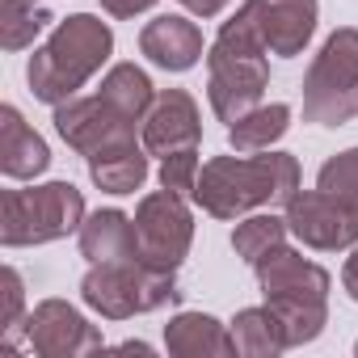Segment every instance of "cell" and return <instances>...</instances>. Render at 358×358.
Masks as SVG:
<instances>
[{
	"label": "cell",
	"mask_w": 358,
	"mask_h": 358,
	"mask_svg": "<svg viewBox=\"0 0 358 358\" xmlns=\"http://www.w3.org/2000/svg\"><path fill=\"white\" fill-rule=\"evenodd\" d=\"M287 215L278 220V215H249L245 224H236V232H232V249H236V257H245L249 266H257L270 249H278L282 241H287Z\"/></svg>",
	"instance_id": "cell-23"
},
{
	"label": "cell",
	"mask_w": 358,
	"mask_h": 358,
	"mask_svg": "<svg viewBox=\"0 0 358 358\" xmlns=\"http://www.w3.org/2000/svg\"><path fill=\"white\" fill-rule=\"evenodd\" d=\"M26 341L38 358H80L106 350L101 329H93L72 303L64 299H43L26 316Z\"/></svg>",
	"instance_id": "cell-10"
},
{
	"label": "cell",
	"mask_w": 358,
	"mask_h": 358,
	"mask_svg": "<svg viewBox=\"0 0 358 358\" xmlns=\"http://www.w3.org/2000/svg\"><path fill=\"white\" fill-rule=\"evenodd\" d=\"M0 287H5V308H0V354H13V345L26 337V282L13 266H5L0 274Z\"/></svg>",
	"instance_id": "cell-25"
},
{
	"label": "cell",
	"mask_w": 358,
	"mask_h": 358,
	"mask_svg": "<svg viewBox=\"0 0 358 358\" xmlns=\"http://www.w3.org/2000/svg\"><path fill=\"white\" fill-rule=\"evenodd\" d=\"M156 0H101V9L110 17H135V13H148Z\"/></svg>",
	"instance_id": "cell-28"
},
{
	"label": "cell",
	"mask_w": 358,
	"mask_h": 358,
	"mask_svg": "<svg viewBox=\"0 0 358 358\" xmlns=\"http://www.w3.org/2000/svg\"><path fill=\"white\" fill-rule=\"evenodd\" d=\"M199 148H182V152H173L160 160V186L173 190V194H182V199H194L199 190Z\"/></svg>",
	"instance_id": "cell-27"
},
{
	"label": "cell",
	"mask_w": 358,
	"mask_h": 358,
	"mask_svg": "<svg viewBox=\"0 0 358 358\" xmlns=\"http://www.w3.org/2000/svg\"><path fill=\"white\" fill-rule=\"evenodd\" d=\"M316 190L337 194V199H345V203L358 207V148L337 152V156H329V160L320 164V173H316Z\"/></svg>",
	"instance_id": "cell-26"
},
{
	"label": "cell",
	"mask_w": 358,
	"mask_h": 358,
	"mask_svg": "<svg viewBox=\"0 0 358 358\" xmlns=\"http://www.w3.org/2000/svg\"><path fill=\"white\" fill-rule=\"evenodd\" d=\"M287 127H291V106H282V101H274V106H253L245 118H236V122L228 127V143H232L236 152H262V148H270L274 139H282Z\"/></svg>",
	"instance_id": "cell-20"
},
{
	"label": "cell",
	"mask_w": 358,
	"mask_h": 358,
	"mask_svg": "<svg viewBox=\"0 0 358 358\" xmlns=\"http://www.w3.org/2000/svg\"><path fill=\"white\" fill-rule=\"evenodd\" d=\"M203 139V118H199V101L186 89H164L156 93L152 110L143 114V148L152 156H173L182 148H199Z\"/></svg>",
	"instance_id": "cell-11"
},
{
	"label": "cell",
	"mask_w": 358,
	"mask_h": 358,
	"mask_svg": "<svg viewBox=\"0 0 358 358\" xmlns=\"http://www.w3.org/2000/svg\"><path fill=\"white\" fill-rule=\"evenodd\" d=\"M299 194V160L291 152L270 156H211L199 173L194 203L215 220H236L266 203H291Z\"/></svg>",
	"instance_id": "cell-1"
},
{
	"label": "cell",
	"mask_w": 358,
	"mask_h": 358,
	"mask_svg": "<svg viewBox=\"0 0 358 358\" xmlns=\"http://www.w3.org/2000/svg\"><path fill=\"white\" fill-rule=\"evenodd\" d=\"M110 51H114V30L101 17H93V13L64 17L51 30V38L30 55V68H26L30 93L47 106L76 97V89H85V80L93 72H101Z\"/></svg>",
	"instance_id": "cell-2"
},
{
	"label": "cell",
	"mask_w": 358,
	"mask_h": 358,
	"mask_svg": "<svg viewBox=\"0 0 358 358\" xmlns=\"http://www.w3.org/2000/svg\"><path fill=\"white\" fill-rule=\"evenodd\" d=\"M287 228L308 249L337 253L358 245V207L324 190H303L287 203Z\"/></svg>",
	"instance_id": "cell-8"
},
{
	"label": "cell",
	"mask_w": 358,
	"mask_h": 358,
	"mask_svg": "<svg viewBox=\"0 0 358 358\" xmlns=\"http://www.w3.org/2000/svg\"><path fill=\"white\" fill-rule=\"evenodd\" d=\"M89 160V177H93V186L106 190V194H135L143 186V177H148V156L143 148L131 139V143H114V148H101Z\"/></svg>",
	"instance_id": "cell-18"
},
{
	"label": "cell",
	"mask_w": 358,
	"mask_h": 358,
	"mask_svg": "<svg viewBox=\"0 0 358 358\" xmlns=\"http://www.w3.org/2000/svg\"><path fill=\"white\" fill-rule=\"evenodd\" d=\"M85 224V194L72 182H47L34 190H5L0 199V241L5 249L51 245Z\"/></svg>",
	"instance_id": "cell-4"
},
{
	"label": "cell",
	"mask_w": 358,
	"mask_h": 358,
	"mask_svg": "<svg viewBox=\"0 0 358 358\" xmlns=\"http://www.w3.org/2000/svg\"><path fill=\"white\" fill-rule=\"evenodd\" d=\"M139 51L164 72H190L203 59V30L186 17H156L139 34Z\"/></svg>",
	"instance_id": "cell-14"
},
{
	"label": "cell",
	"mask_w": 358,
	"mask_h": 358,
	"mask_svg": "<svg viewBox=\"0 0 358 358\" xmlns=\"http://www.w3.org/2000/svg\"><path fill=\"white\" fill-rule=\"evenodd\" d=\"M55 131L72 152L93 156L101 148L131 143L135 139V118L114 110L101 93L97 97H68V101L55 106Z\"/></svg>",
	"instance_id": "cell-9"
},
{
	"label": "cell",
	"mask_w": 358,
	"mask_h": 358,
	"mask_svg": "<svg viewBox=\"0 0 358 358\" xmlns=\"http://www.w3.org/2000/svg\"><path fill=\"white\" fill-rule=\"evenodd\" d=\"M34 5H38V0H34Z\"/></svg>",
	"instance_id": "cell-32"
},
{
	"label": "cell",
	"mask_w": 358,
	"mask_h": 358,
	"mask_svg": "<svg viewBox=\"0 0 358 358\" xmlns=\"http://www.w3.org/2000/svg\"><path fill=\"white\" fill-rule=\"evenodd\" d=\"M131 220H135V253H139V262L160 266V270H177L186 262V253L194 245V215H190L182 194L156 190V194L139 199Z\"/></svg>",
	"instance_id": "cell-6"
},
{
	"label": "cell",
	"mask_w": 358,
	"mask_h": 358,
	"mask_svg": "<svg viewBox=\"0 0 358 358\" xmlns=\"http://www.w3.org/2000/svg\"><path fill=\"white\" fill-rule=\"evenodd\" d=\"M282 329H287V341L291 345H308L324 333V320H329V299H299V295H278V299H266Z\"/></svg>",
	"instance_id": "cell-22"
},
{
	"label": "cell",
	"mask_w": 358,
	"mask_h": 358,
	"mask_svg": "<svg viewBox=\"0 0 358 358\" xmlns=\"http://www.w3.org/2000/svg\"><path fill=\"white\" fill-rule=\"evenodd\" d=\"M51 164V148L43 143V135L34 127H26L17 106H0V169L13 182L38 177Z\"/></svg>",
	"instance_id": "cell-15"
},
{
	"label": "cell",
	"mask_w": 358,
	"mask_h": 358,
	"mask_svg": "<svg viewBox=\"0 0 358 358\" xmlns=\"http://www.w3.org/2000/svg\"><path fill=\"white\" fill-rule=\"evenodd\" d=\"M232 337H236V354H249V358H274V354L291 350L287 329H282V320L270 303L241 308L236 320H232Z\"/></svg>",
	"instance_id": "cell-19"
},
{
	"label": "cell",
	"mask_w": 358,
	"mask_h": 358,
	"mask_svg": "<svg viewBox=\"0 0 358 358\" xmlns=\"http://www.w3.org/2000/svg\"><path fill=\"white\" fill-rule=\"evenodd\" d=\"M164 345L177 358H228L236 354V337L207 312H182L164 324Z\"/></svg>",
	"instance_id": "cell-16"
},
{
	"label": "cell",
	"mask_w": 358,
	"mask_h": 358,
	"mask_svg": "<svg viewBox=\"0 0 358 358\" xmlns=\"http://www.w3.org/2000/svg\"><path fill=\"white\" fill-rule=\"evenodd\" d=\"M354 350H358V345H354Z\"/></svg>",
	"instance_id": "cell-33"
},
{
	"label": "cell",
	"mask_w": 358,
	"mask_h": 358,
	"mask_svg": "<svg viewBox=\"0 0 358 358\" xmlns=\"http://www.w3.org/2000/svg\"><path fill=\"white\" fill-rule=\"evenodd\" d=\"M47 22L51 17L34 5V0H0V43H5V51L30 47Z\"/></svg>",
	"instance_id": "cell-24"
},
{
	"label": "cell",
	"mask_w": 358,
	"mask_h": 358,
	"mask_svg": "<svg viewBox=\"0 0 358 358\" xmlns=\"http://www.w3.org/2000/svg\"><path fill=\"white\" fill-rule=\"evenodd\" d=\"M358 114V30L341 26L324 38L303 76V122L341 127Z\"/></svg>",
	"instance_id": "cell-5"
},
{
	"label": "cell",
	"mask_w": 358,
	"mask_h": 358,
	"mask_svg": "<svg viewBox=\"0 0 358 358\" xmlns=\"http://www.w3.org/2000/svg\"><path fill=\"white\" fill-rule=\"evenodd\" d=\"M182 5H186L190 13H199V17H215V13H224L228 0H182Z\"/></svg>",
	"instance_id": "cell-30"
},
{
	"label": "cell",
	"mask_w": 358,
	"mask_h": 358,
	"mask_svg": "<svg viewBox=\"0 0 358 358\" xmlns=\"http://www.w3.org/2000/svg\"><path fill=\"white\" fill-rule=\"evenodd\" d=\"M177 270H160L148 266L139 257L131 262H93L89 274L80 278V299L101 312L106 320H127L139 312H156L164 303H173L177 295Z\"/></svg>",
	"instance_id": "cell-3"
},
{
	"label": "cell",
	"mask_w": 358,
	"mask_h": 358,
	"mask_svg": "<svg viewBox=\"0 0 358 358\" xmlns=\"http://www.w3.org/2000/svg\"><path fill=\"white\" fill-rule=\"evenodd\" d=\"M207 97H211V110L220 122H236L245 118L253 106H262V93L270 85V64L266 55H253V51H224V47H211L207 51Z\"/></svg>",
	"instance_id": "cell-7"
},
{
	"label": "cell",
	"mask_w": 358,
	"mask_h": 358,
	"mask_svg": "<svg viewBox=\"0 0 358 358\" xmlns=\"http://www.w3.org/2000/svg\"><path fill=\"white\" fill-rule=\"evenodd\" d=\"M97 93H101L114 110H122L127 118H135V122H139V118L152 110V101H156L148 72L135 68V64H114V68L106 72V80H101Z\"/></svg>",
	"instance_id": "cell-21"
},
{
	"label": "cell",
	"mask_w": 358,
	"mask_h": 358,
	"mask_svg": "<svg viewBox=\"0 0 358 358\" xmlns=\"http://www.w3.org/2000/svg\"><path fill=\"white\" fill-rule=\"evenodd\" d=\"M257 287L266 299H278V295H299V299H329V270H320L316 262H308L303 253L278 245L270 249L257 266Z\"/></svg>",
	"instance_id": "cell-12"
},
{
	"label": "cell",
	"mask_w": 358,
	"mask_h": 358,
	"mask_svg": "<svg viewBox=\"0 0 358 358\" xmlns=\"http://www.w3.org/2000/svg\"><path fill=\"white\" fill-rule=\"evenodd\" d=\"M80 257L89 262H131L135 253V220L122 215L118 207L93 211L80 224Z\"/></svg>",
	"instance_id": "cell-17"
},
{
	"label": "cell",
	"mask_w": 358,
	"mask_h": 358,
	"mask_svg": "<svg viewBox=\"0 0 358 358\" xmlns=\"http://www.w3.org/2000/svg\"><path fill=\"white\" fill-rule=\"evenodd\" d=\"M270 55L291 59L316 34V0H253Z\"/></svg>",
	"instance_id": "cell-13"
},
{
	"label": "cell",
	"mask_w": 358,
	"mask_h": 358,
	"mask_svg": "<svg viewBox=\"0 0 358 358\" xmlns=\"http://www.w3.org/2000/svg\"><path fill=\"white\" fill-rule=\"evenodd\" d=\"M118 350H122V354H152V345H148V341H122Z\"/></svg>",
	"instance_id": "cell-31"
},
{
	"label": "cell",
	"mask_w": 358,
	"mask_h": 358,
	"mask_svg": "<svg viewBox=\"0 0 358 358\" xmlns=\"http://www.w3.org/2000/svg\"><path fill=\"white\" fill-rule=\"evenodd\" d=\"M341 287H345V295L358 303V249L345 257V270H341Z\"/></svg>",
	"instance_id": "cell-29"
}]
</instances>
